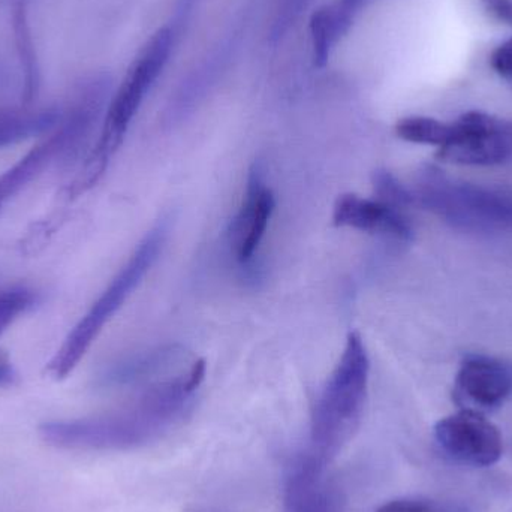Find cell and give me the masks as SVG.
Returning a JSON list of instances; mask_svg holds the SVG:
<instances>
[{
	"instance_id": "obj_21",
	"label": "cell",
	"mask_w": 512,
	"mask_h": 512,
	"mask_svg": "<svg viewBox=\"0 0 512 512\" xmlns=\"http://www.w3.org/2000/svg\"><path fill=\"white\" fill-rule=\"evenodd\" d=\"M483 3L493 17L512 27V0H483Z\"/></svg>"
},
{
	"instance_id": "obj_9",
	"label": "cell",
	"mask_w": 512,
	"mask_h": 512,
	"mask_svg": "<svg viewBox=\"0 0 512 512\" xmlns=\"http://www.w3.org/2000/svg\"><path fill=\"white\" fill-rule=\"evenodd\" d=\"M456 394L478 409L502 405L512 394V363L481 355L469 357L457 373Z\"/></svg>"
},
{
	"instance_id": "obj_16",
	"label": "cell",
	"mask_w": 512,
	"mask_h": 512,
	"mask_svg": "<svg viewBox=\"0 0 512 512\" xmlns=\"http://www.w3.org/2000/svg\"><path fill=\"white\" fill-rule=\"evenodd\" d=\"M396 134L409 143L426 144L441 149L450 140L451 123L439 122L432 117H405L397 122Z\"/></svg>"
},
{
	"instance_id": "obj_15",
	"label": "cell",
	"mask_w": 512,
	"mask_h": 512,
	"mask_svg": "<svg viewBox=\"0 0 512 512\" xmlns=\"http://www.w3.org/2000/svg\"><path fill=\"white\" fill-rule=\"evenodd\" d=\"M62 113L57 108L0 107V149L50 134L59 125Z\"/></svg>"
},
{
	"instance_id": "obj_22",
	"label": "cell",
	"mask_w": 512,
	"mask_h": 512,
	"mask_svg": "<svg viewBox=\"0 0 512 512\" xmlns=\"http://www.w3.org/2000/svg\"><path fill=\"white\" fill-rule=\"evenodd\" d=\"M17 81L15 72L3 60H0V92H8L12 87L20 84Z\"/></svg>"
},
{
	"instance_id": "obj_19",
	"label": "cell",
	"mask_w": 512,
	"mask_h": 512,
	"mask_svg": "<svg viewBox=\"0 0 512 512\" xmlns=\"http://www.w3.org/2000/svg\"><path fill=\"white\" fill-rule=\"evenodd\" d=\"M490 65L495 69L496 74L501 75L512 86V38L493 51L490 56Z\"/></svg>"
},
{
	"instance_id": "obj_3",
	"label": "cell",
	"mask_w": 512,
	"mask_h": 512,
	"mask_svg": "<svg viewBox=\"0 0 512 512\" xmlns=\"http://www.w3.org/2000/svg\"><path fill=\"white\" fill-rule=\"evenodd\" d=\"M370 360L360 334L351 333L325 382L310 423V451L330 462L360 427L369 391Z\"/></svg>"
},
{
	"instance_id": "obj_12",
	"label": "cell",
	"mask_w": 512,
	"mask_h": 512,
	"mask_svg": "<svg viewBox=\"0 0 512 512\" xmlns=\"http://www.w3.org/2000/svg\"><path fill=\"white\" fill-rule=\"evenodd\" d=\"M364 3L361 0H333L321 6L310 17L312 60L316 68H324L331 51L349 32Z\"/></svg>"
},
{
	"instance_id": "obj_17",
	"label": "cell",
	"mask_w": 512,
	"mask_h": 512,
	"mask_svg": "<svg viewBox=\"0 0 512 512\" xmlns=\"http://www.w3.org/2000/svg\"><path fill=\"white\" fill-rule=\"evenodd\" d=\"M39 294L27 285H12L0 289V337L17 319L38 304Z\"/></svg>"
},
{
	"instance_id": "obj_7",
	"label": "cell",
	"mask_w": 512,
	"mask_h": 512,
	"mask_svg": "<svg viewBox=\"0 0 512 512\" xmlns=\"http://www.w3.org/2000/svg\"><path fill=\"white\" fill-rule=\"evenodd\" d=\"M435 436L451 457L478 468L495 465L504 453V439L498 427L474 409L442 418L435 426Z\"/></svg>"
},
{
	"instance_id": "obj_1",
	"label": "cell",
	"mask_w": 512,
	"mask_h": 512,
	"mask_svg": "<svg viewBox=\"0 0 512 512\" xmlns=\"http://www.w3.org/2000/svg\"><path fill=\"white\" fill-rule=\"evenodd\" d=\"M204 376L206 363L194 361L186 372L147 388L128 408L98 417L45 421L39 426V438L60 450L128 451L144 447L186 417Z\"/></svg>"
},
{
	"instance_id": "obj_6",
	"label": "cell",
	"mask_w": 512,
	"mask_h": 512,
	"mask_svg": "<svg viewBox=\"0 0 512 512\" xmlns=\"http://www.w3.org/2000/svg\"><path fill=\"white\" fill-rule=\"evenodd\" d=\"M345 510V493L328 472V460L310 450L295 456L283 478L282 512Z\"/></svg>"
},
{
	"instance_id": "obj_18",
	"label": "cell",
	"mask_w": 512,
	"mask_h": 512,
	"mask_svg": "<svg viewBox=\"0 0 512 512\" xmlns=\"http://www.w3.org/2000/svg\"><path fill=\"white\" fill-rule=\"evenodd\" d=\"M373 189H375L376 200L382 201L394 209L403 210L405 207L412 206L417 200L415 195L387 170L375 171Z\"/></svg>"
},
{
	"instance_id": "obj_5",
	"label": "cell",
	"mask_w": 512,
	"mask_h": 512,
	"mask_svg": "<svg viewBox=\"0 0 512 512\" xmlns=\"http://www.w3.org/2000/svg\"><path fill=\"white\" fill-rule=\"evenodd\" d=\"M512 156V123L468 111L451 123L450 140L438 152L441 161L459 165H496Z\"/></svg>"
},
{
	"instance_id": "obj_10",
	"label": "cell",
	"mask_w": 512,
	"mask_h": 512,
	"mask_svg": "<svg viewBox=\"0 0 512 512\" xmlns=\"http://www.w3.org/2000/svg\"><path fill=\"white\" fill-rule=\"evenodd\" d=\"M336 227L352 228L363 233L379 234L408 242L414 236L411 222L402 210L394 209L379 200L345 194L337 198L333 209Z\"/></svg>"
},
{
	"instance_id": "obj_2",
	"label": "cell",
	"mask_w": 512,
	"mask_h": 512,
	"mask_svg": "<svg viewBox=\"0 0 512 512\" xmlns=\"http://www.w3.org/2000/svg\"><path fill=\"white\" fill-rule=\"evenodd\" d=\"M173 44V29L161 27L150 36L149 41L132 60L122 83L111 95L98 140L87 155L81 173L72 185L75 195L89 191L104 176L111 159L125 141L141 104L164 71L173 51Z\"/></svg>"
},
{
	"instance_id": "obj_8",
	"label": "cell",
	"mask_w": 512,
	"mask_h": 512,
	"mask_svg": "<svg viewBox=\"0 0 512 512\" xmlns=\"http://www.w3.org/2000/svg\"><path fill=\"white\" fill-rule=\"evenodd\" d=\"M274 207L276 200L273 191L265 183L262 168L255 164L249 171L242 207L228 231L231 251L237 261L249 262L254 258L270 224Z\"/></svg>"
},
{
	"instance_id": "obj_20",
	"label": "cell",
	"mask_w": 512,
	"mask_h": 512,
	"mask_svg": "<svg viewBox=\"0 0 512 512\" xmlns=\"http://www.w3.org/2000/svg\"><path fill=\"white\" fill-rule=\"evenodd\" d=\"M375 512H433L432 505L417 499H397L387 502Z\"/></svg>"
},
{
	"instance_id": "obj_23",
	"label": "cell",
	"mask_w": 512,
	"mask_h": 512,
	"mask_svg": "<svg viewBox=\"0 0 512 512\" xmlns=\"http://www.w3.org/2000/svg\"><path fill=\"white\" fill-rule=\"evenodd\" d=\"M17 373H15L14 367L6 360H0V387H6V385L14 384Z\"/></svg>"
},
{
	"instance_id": "obj_11",
	"label": "cell",
	"mask_w": 512,
	"mask_h": 512,
	"mask_svg": "<svg viewBox=\"0 0 512 512\" xmlns=\"http://www.w3.org/2000/svg\"><path fill=\"white\" fill-rule=\"evenodd\" d=\"M65 138L54 128L47 138L36 144L14 165L0 174V215L33 180L38 179L51 164L65 161Z\"/></svg>"
},
{
	"instance_id": "obj_14",
	"label": "cell",
	"mask_w": 512,
	"mask_h": 512,
	"mask_svg": "<svg viewBox=\"0 0 512 512\" xmlns=\"http://www.w3.org/2000/svg\"><path fill=\"white\" fill-rule=\"evenodd\" d=\"M29 3L30 0H14L12 9V29L21 66L20 96L24 105H30L35 101L41 87V69L30 27Z\"/></svg>"
},
{
	"instance_id": "obj_24",
	"label": "cell",
	"mask_w": 512,
	"mask_h": 512,
	"mask_svg": "<svg viewBox=\"0 0 512 512\" xmlns=\"http://www.w3.org/2000/svg\"><path fill=\"white\" fill-rule=\"evenodd\" d=\"M363 2H364V3H367V2H369V0H363Z\"/></svg>"
},
{
	"instance_id": "obj_13",
	"label": "cell",
	"mask_w": 512,
	"mask_h": 512,
	"mask_svg": "<svg viewBox=\"0 0 512 512\" xmlns=\"http://www.w3.org/2000/svg\"><path fill=\"white\" fill-rule=\"evenodd\" d=\"M185 357L182 349L159 348L155 351L141 352L131 357L111 363L99 375L102 387H126V385L143 384L156 378L159 372L164 373L174 364L180 363Z\"/></svg>"
},
{
	"instance_id": "obj_4",
	"label": "cell",
	"mask_w": 512,
	"mask_h": 512,
	"mask_svg": "<svg viewBox=\"0 0 512 512\" xmlns=\"http://www.w3.org/2000/svg\"><path fill=\"white\" fill-rule=\"evenodd\" d=\"M167 234V224L159 222L138 243L135 251L129 256L128 262L120 268L119 273L108 283L98 300L66 334L62 345L48 361L45 372L51 379L57 382L65 381L77 369L105 325L119 312L120 307L125 304L129 295L140 285L147 271L155 264L164 248Z\"/></svg>"
}]
</instances>
